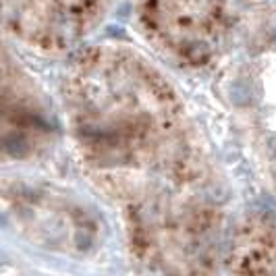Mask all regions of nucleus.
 <instances>
[{
    "instance_id": "obj_2",
    "label": "nucleus",
    "mask_w": 276,
    "mask_h": 276,
    "mask_svg": "<svg viewBox=\"0 0 276 276\" xmlns=\"http://www.w3.org/2000/svg\"><path fill=\"white\" fill-rule=\"evenodd\" d=\"M137 21L176 65L204 67L218 52L229 0H131Z\"/></svg>"
},
{
    "instance_id": "obj_1",
    "label": "nucleus",
    "mask_w": 276,
    "mask_h": 276,
    "mask_svg": "<svg viewBox=\"0 0 276 276\" xmlns=\"http://www.w3.org/2000/svg\"><path fill=\"white\" fill-rule=\"evenodd\" d=\"M63 106L79 164L125 222L133 251L176 249L204 260L220 216V187L197 127L172 85L123 46H94L69 63Z\"/></svg>"
}]
</instances>
